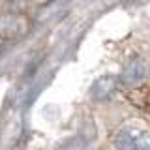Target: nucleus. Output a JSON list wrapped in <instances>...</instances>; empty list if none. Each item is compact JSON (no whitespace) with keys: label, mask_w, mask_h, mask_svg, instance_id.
Returning a JSON list of instances; mask_svg holds the SVG:
<instances>
[{"label":"nucleus","mask_w":150,"mask_h":150,"mask_svg":"<svg viewBox=\"0 0 150 150\" xmlns=\"http://www.w3.org/2000/svg\"><path fill=\"white\" fill-rule=\"evenodd\" d=\"M148 75H150V60L144 56H133L124 66L122 73L118 75V81L120 84H126V86H135L141 81H144Z\"/></svg>","instance_id":"obj_2"},{"label":"nucleus","mask_w":150,"mask_h":150,"mask_svg":"<svg viewBox=\"0 0 150 150\" xmlns=\"http://www.w3.org/2000/svg\"><path fill=\"white\" fill-rule=\"evenodd\" d=\"M118 84H120L118 77H115V75H103V77H100L92 84V88H90L92 98L94 100H109L111 96L116 94Z\"/></svg>","instance_id":"obj_3"},{"label":"nucleus","mask_w":150,"mask_h":150,"mask_svg":"<svg viewBox=\"0 0 150 150\" xmlns=\"http://www.w3.org/2000/svg\"><path fill=\"white\" fill-rule=\"evenodd\" d=\"M116 150H150V135L135 126H124L112 139Z\"/></svg>","instance_id":"obj_1"}]
</instances>
